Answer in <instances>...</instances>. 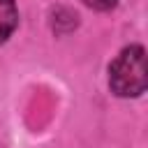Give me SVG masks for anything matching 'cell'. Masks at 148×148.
<instances>
[{
	"label": "cell",
	"mask_w": 148,
	"mask_h": 148,
	"mask_svg": "<svg viewBox=\"0 0 148 148\" xmlns=\"http://www.w3.org/2000/svg\"><path fill=\"white\" fill-rule=\"evenodd\" d=\"M146 81V51L139 44L127 46L109 67V83L118 97H139Z\"/></svg>",
	"instance_id": "6da1fadb"
},
{
	"label": "cell",
	"mask_w": 148,
	"mask_h": 148,
	"mask_svg": "<svg viewBox=\"0 0 148 148\" xmlns=\"http://www.w3.org/2000/svg\"><path fill=\"white\" fill-rule=\"evenodd\" d=\"M18 23V12L14 0H0V42H5Z\"/></svg>",
	"instance_id": "7a4b0ae2"
},
{
	"label": "cell",
	"mask_w": 148,
	"mask_h": 148,
	"mask_svg": "<svg viewBox=\"0 0 148 148\" xmlns=\"http://www.w3.org/2000/svg\"><path fill=\"white\" fill-rule=\"evenodd\" d=\"M83 2L92 9H99V12H106V9L116 7V0H83Z\"/></svg>",
	"instance_id": "3957f363"
}]
</instances>
